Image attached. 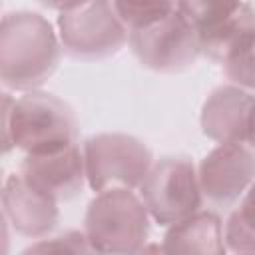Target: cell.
Returning <instances> with one entry per match:
<instances>
[{"label":"cell","instance_id":"7","mask_svg":"<svg viewBox=\"0 0 255 255\" xmlns=\"http://www.w3.org/2000/svg\"><path fill=\"white\" fill-rule=\"evenodd\" d=\"M128 44L143 68L161 74L187 70L201 56L199 38L177 8L157 22L129 30Z\"/></svg>","mask_w":255,"mask_h":255},{"label":"cell","instance_id":"8","mask_svg":"<svg viewBox=\"0 0 255 255\" xmlns=\"http://www.w3.org/2000/svg\"><path fill=\"white\" fill-rule=\"evenodd\" d=\"M177 10L195 30L201 54L215 62L255 28V10L245 0H177Z\"/></svg>","mask_w":255,"mask_h":255},{"label":"cell","instance_id":"14","mask_svg":"<svg viewBox=\"0 0 255 255\" xmlns=\"http://www.w3.org/2000/svg\"><path fill=\"white\" fill-rule=\"evenodd\" d=\"M225 247L233 253H255V181L239 199V207L223 227Z\"/></svg>","mask_w":255,"mask_h":255},{"label":"cell","instance_id":"15","mask_svg":"<svg viewBox=\"0 0 255 255\" xmlns=\"http://www.w3.org/2000/svg\"><path fill=\"white\" fill-rule=\"evenodd\" d=\"M225 76L239 88L255 90V28L249 30L221 60Z\"/></svg>","mask_w":255,"mask_h":255},{"label":"cell","instance_id":"12","mask_svg":"<svg viewBox=\"0 0 255 255\" xmlns=\"http://www.w3.org/2000/svg\"><path fill=\"white\" fill-rule=\"evenodd\" d=\"M255 96L239 86H221L209 94L201 108V131L217 143H247Z\"/></svg>","mask_w":255,"mask_h":255},{"label":"cell","instance_id":"13","mask_svg":"<svg viewBox=\"0 0 255 255\" xmlns=\"http://www.w3.org/2000/svg\"><path fill=\"white\" fill-rule=\"evenodd\" d=\"M163 253H225L223 223L217 213L201 211L183 217L167 227L163 235Z\"/></svg>","mask_w":255,"mask_h":255},{"label":"cell","instance_id":"18","mask_svg":"<svg viewBox=\"0 0 255 255\" xmlns=\"http://www.w3.org/2000/svg\"><path fill=\"white\" fill-rule=\"evenodd\" d=\"M46 8L50 10H58V12H68V10H74L82 4H86L88 0H40Z\"/></svg>","mask_w":255,"mask_h":255},{"label":"cell","instance_id":"11","mask_svg":"<svg viewBox=\"0 0 255 255\" xmlns=\"http://www.w3.org/2000/svg\"><path fill=\"white\" fill-rule=\"evenodd\" d=\"M2 205L6 223H10L18 235L28 239H42L50 235L60 219L58 201L30 185L20 171L6 177Z\"/></svg>","mask_w":255,"mask_h":255},{"label":"cell","instance_id":"19","mask_svg":"<svg viewBox=\"0 0 255 255\" xmlns=\"http://www.w3.org/2000/svg\"><path fill=\"white\" fill-rule=\"evenodd\" d=\"M247 145L255 151V108H253V116H251V126H249V135H247Z\"/></svg>","mask_w":255,"mask_h":255},{"label":"cell","instance_id":"3","mask_svg":"<svg viewBox=\"0 0 255 255\" xmlns=\"http://www.w3.org/2000/svg\"><path fill=\"white\" fill-rule=\"evenodd\" d=\"M149 211L135 189L96 193L84 215V233L96 253H137L149 235Z\"/></svg>","mask_w":255,"mask_h":255},{"label":"cell","instance_id":"16","mask_svg":"<svg viewBox=\"0 0 255 255\" xmlns=\"http://www.w3.org/2000/svg\"><path fill=\"white\" fill-rule=\"evenodd\" d=\"M112 4L128 30L157 22L177 8V0H112Z\"/></svg>","mask_w":255,"mask_h":255},{"label":"cell","instance_id":"6","mask_svg":"<svg viewBox=\"0 0 255 255\" xmlns=\"http://www.w3.org/2000/svg\"><path fill=\"white\" fill-rule=\"evenodd\" d=\"M149 217L161 227H169L201 207V187L197 167L189 157H163L151 165L137 189Z\"/></svg>","mask_w":255,"mask_h":255},{"label":"cell","instance_id":"9","mask_svg":"<svg viewBox=\"0 0 255 255\" xmlns=\"http://www.w3.org/2000/svg\"><path fill=\"white\" fill-rule=\"evenodd\" d=\"M197 177L209 203L229 207L255 181V151L245 143H219L197 165Z\"/></svg>","mask_w":255,"mask_h":255},{"label":"cell","instance_id":"4","mask_svg":"<svg viewBox=\"0 0 255 255\" xmlns=\"http://www.w3.org/2000/svg\"><path fill=\"white\" fill-rule=\"evenodd\" d=\"M88 187L94 193L126 187L139 189L153 165L149 147L128 133H96L82 145Z\"/></svg>","mask_w":255,"mask_h":255},{"label":"cell","instance_id":"10","mask_svg":"<svg viewBox=\"0 0 255 255\" xmlns=\"http://www.w3.org/2000/svg\"><path fill=\"white\" fill-rule=\"evenodd\" d=\"M18 171L30 185L58 203L74 199L88 183L84 151L78 143L48 153H24Z\"/></svg>","mask_w":255,"mask_h":255},{"label":"cell","instance_id":"1","mask_svg":"<svg viewBox=\"0 0 255 255\" xmlns=\"http://www.w3.org/2000/svg\"><path fill=\"white\" fill-rule=\"evenodd\" d=\"M78 143V120L72 108L54 94L30 90L18 98L2 96L4 153H48Z\"/></svg>","mask_w":255,"mask_h":255},{"label":"cell","instance_id":"5","mask_svg":"<svg viewBox=\"0 0 255 255\" xmlns=\"http://www.w3.org/2000/svg\"><path fill=\"white\" fill-rule=\"evenodd\" d=\"M58 36L62 48L80 60H102L118 54L129 38L128 26L118 16L112 0H88L60 12Z\"/></svg>","mask_w":255,"mask_h":255},{"label":"cell","instance_id":"2","mask_svg":"<svg viewBox=\"0 0 255 255\" xmlns=\"http://www.w3.org/2000/svg\"><path fill=\"white\" fill-rule=\"evenodd\" d=\"M62 42L54 26L36 12H10L0 28V80L8 90L40 88L60 64Z\"/></svg>","mask_w":255,"mask_h":255},{"label":"cell","instance_id":"17","mask_svg":"<svg viewBox=\"0 0 255 255\" xmlns=\"http://www.w3.org/2000/svg\"><path fill=\"white\" fill-rule=\"evenodd\" d=\"M54 251H66V253H88L92 251L90 241L84 231H66L56 237H42L34 245L26 247L24 253H54Z\"/></svg>","mask_w":255,"mask_h":255}]
</instances>
